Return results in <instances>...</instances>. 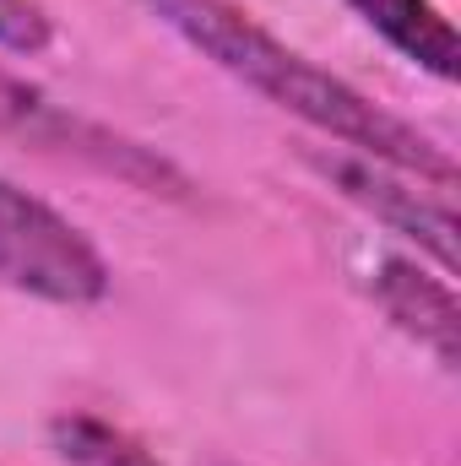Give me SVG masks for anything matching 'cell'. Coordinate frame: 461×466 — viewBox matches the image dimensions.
Returning a JSON list of instances; mask_svg holds the SVG:
<instances>
[{"label":"cell","instance_id":"cell-1","mask_svg":"<svg viewBox=\"0 0 461 466\" xmlns=\"http://www.w3.org/2000/svg\"><path fill=\"white\" fill-rule=\"evenodd\" d=\"M147 5L201 60H212L244 93L266 98L271 109H282L299 125H310L315 136H326V147L337 141L343 152L407 168V174H418V179H429L440 190H456V157L440 141H429L418 125L396 119L374 98H364L353 82L332 76L326 66H315L293 44L266 33L233 0H147Z\"/></svg>","mask_w":461,"mask_h":466},{"label":"cell","instance_id":"cell-2","mask_svg":"<svg viewBox=\"0 0 461 466\" xmlns=\"http://www.w3.org/2000/svg\"><path fill=\"white\" fill-rule=\"evenodd\" d=\"M0 288L55 309H93L109 299L115 271L60 207L0 174Z\"/></svg>","mask_w":461,"mask_h":466},{"label":"cell","instance_id":"cell-3","mask_svg":"<svg viewBox=\"0 0 461 466\" xmlns=\"http://www.w3.org/2000/svg\"><path fill=\"white\" fill-rule=\"evenodd\" d=\"M0 130H16L27 147H44V152L82 157V163L115 174V179L147 190V196H179V190H190V179L169 157H158L152 147H141V141H130L119 130H104L87 115L60 109L55 98H44L38 87H27L11 71H0Z\"/></svg>","mask_w":461,"mask_h":466},{"label":"cell","instance_id":"cell-4","mask_svg":"<svg viewBox=\"0 0 461 466\" xmlns=\"http://www.w3.org/2000/svg\"><path fill=\"white\" fill-rule=\"evenodd\" d=\"M315 168L343 190L353 207H364L374 223L413 238L446 277L456 271V207H451L456 190H440V185H429V179H418L407 168L358 157V152H343V147L315 152Z\"/></svg>","mask_w":461,"mask_h":466},{"label":"cell","instance_id":"cell-5","mask_svg":"<svg viewBox=\"0 0 461 466\" xmlns=\"http://www.w3.org/2000/svg\"><path fill=\"white\" fill-rule=\"evenodd\" d=\"M369 293H374V304L385 309V320H391L402 337H413L446 374H456L461 315H456L451 277H429L418 260H380L374 277H369Z\"/></svg>","mask_w":461,"mask_h":466},{"label":"cell","instance_id":"cell-6","mask_svg":"<svg viewBox=\"0 0 461 466\" xmlns=\"http://www.w3.org/2000/svg\"><path fill=\"white\" fill-rule=\"evenodd\" d=\"M407 66L429 71L435 82H451L456 76V60H461V44H456V27L451 16L435 5V0H347Z\"/></svg>","mask_w":461,"mask_h":466},{"label":"cell","instance_id":"cell-7","mask_svg":"<svg viewBox=\"0 0 461 466\" xmlns=\"http://www.w3.org/2000/svg\"><path fill=\"white\" fill-rule=\"evenodd\" d=\"M55 451L71 466H163L130 429H119L98 412H66L49 423Z\"/></svg>","mask_w":461,"mask_h":466},{"label":"cell","instance_id":"cell-8","mask_svg":"<svg viewBox=\"0 0 461 466\" xmlns=\"http://www.w3.org/2000/svg\"><path fill=\"white\" fill-rule=\"evenodd\" d=\"M55 44V16L44 0H0V49L33 60Z\"/></svg>","mask_w":461,"mask_h":466}]
</instances>
